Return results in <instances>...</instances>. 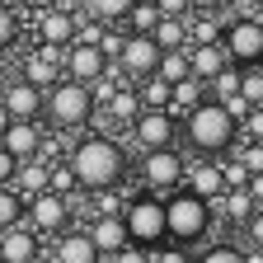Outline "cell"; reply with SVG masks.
Returning <instances> with one entry per match:
<instances>
[{"label": "cell", "mask_w": 263, "mask_h": 263, "mask_svg": "<svg viewBox=\"0 0 263 263\" xmlns=\"http://www.w3.org/2000/svg\"><path fill=\"white\" fill-rule=\"evenodd\" d=\"M183 137H188L193 151H202V155H221V151L235 146L240 122L226 113L221 99H197V104L183 113Z\"/></svg>", "instance_id": "obj_1"}, {"label": "cell", "mask_w": 263, "mask_h": 263, "mask_svg": "<svg viewBox=\"0 0 263 263\" xmlns=\"http://www.w3.org/2000/svg\"><path fill=\"white\" fill-rule=\"evenodd\" d=\"M0 263H38V230L33 226L0 230Z\"/></svg>", "instance_id": "obj_15"}, {"label": "cell", "mask_w": 263, "mask_h": 263, "mask_svg": "<svg viewBox=\"0 0 263 263\" xmlns=\"http://www.w3.org/2000/svg\"><path fill=\"white\" fill-rule=\"evenodd\" d=\"M52 258L57 263H99V249H94L89 235H61L57 249H52Z\"/></svg>", "instance_id": "obj_21"}, {"label": "cell", "mask_w": 263, "mask_h": 263, "mask_svg": "<svg viewBox=\"0 0 263 263\" xmlns=\"http://www.w3.org/2000/svg\"><path fill=\"white\" fill-rule=\"evenodd\" d=\"M155 10L160 14H188L193 5H188V0H155Z\"/></svg>", "instance_id": "obj_44"}, {"label": "cell", "mask_w": 263, "mask_h": 263, "mask_svg": "<svg viewBox=\"0 0 263 263\" xmlns=\"http://www.w3.org/2000/svg\"><path fill=\"white\" fill-rule=\"evenodd\" d=\"M19 188L33 197V193H43L47 188V170H43V164H28V170H19Z\"/></svg>", "instance_id": "obj_35"}, {"label": "cell", "mask_w": 263, "mask_h": 263, "mask_svg": "<svg viewBox=\"0 0 263 263\" xmlns=\"http://www.w3.org/2000/svg\"><path fill=\"white\" fill-rule=\"evenodd\" d=\"M61 57H66V47H47V43H38V52L24 61V80H33L38 89L57 85V80H61Z\"/></svg>", "instance_id": "obj_16"}, {"label": "cell", "mask_w": 263, "mask_h": 263, "mask_svg": "<svg viewBox=\"0 0 263 263\" xmlns=\"http://www.w3.org/2000/svg\"><path fill=\"white\" fill-rule=\"evenodd\" d=\"M113 61H118V71H122V76H132V80H146V76H155L160 43L151 38V33H127Z\"/></svg>", "instance_id": "obj_7"}, {"label": "cell", "mask_w": 263, "mask_h": 263, "mask_svg": "<svg viewBox=\"0 0 263 263\" xmlns=\"http://www.w3.org/2000/svg\"><path fill=\"white\" fill-rule=\"evenodd\" d=\"M132 137H137L146 151L170 146L174 141V118H170V108H141L137 122H132Z\"/></svg>", "instance_id": "obj_12"}, {"label": "cell", "mask_w": 263, "mask_h": 263, "mask_svg": "<svg viewBox=\"0 0 263 263\" xmlns=\"http://www.w3.org/2000/svg\"><path fill=\"white\" fill-rule=\"evenodd\" d=\"M254 5H258V10H263V0H254Z\"/></svg>", "instance_id": "obj_51"}, {"label": "cell", "mask_w": 263, "mask_h": 263, "mask_svg": "<svg viewBox=\"0 0 263 263\" xmlns=\"http://www.w3.org/2000/svg\"><path fill=\"white\" fill-rule=\"evenodd\" d=\"M24 216H28V226L38 230V235H52V230L66 226V216H71V202H66L61 193L43 188V193H33L28 202H24Z\"/></svg>", "instance_id": "obj_9"}, {"label": "cell", "mask_w": 263, "mask_h": 263, "mask_svg": "<svg viewBox=\"0 0 263 263\" xmlns=\"http://www.w3.org/2000/svg\"><path fill=\"white\" fill-rule=\"evenodd\" d=\"M235 160L245 164L249 174H263V141H245V137H235Z\"/></svg>", "instance_id": "obj_30"}, {"label": "cell", "mask_w": 263, "mask_h": 263, "mask_svg": "<svg viewBox=\"0 0 263 263\" xmlns=\"http://www.w3.org/2000/svg\"><path fill=\"white\" fill-rule=\"evenodd\" d=\"M108 263H151V249H146V245H132V240H127L122 249H113V254H108Z\"/></svg>", "instance_id": "obj_36"}, {"label": "cell", "mask_w": 263, "mask_h": 263, "mask_svg": "<svg viewBox=\"0 0 263 263\" xmlns=\"http://www.w3.org/2000/svg\"><path fill=\"white\" fill-rule=\"evenodd\" d=\"M89 240H94L99 258H108L113 249H122V245H127V226H122V216H99L94 230H89Z\"/></svg>", "instance_id": "obj_18"}, {"label": "cell", "mask_w": 263, "mask_h": 263, "mask_svg": "<svg viewBox=\"0 0 263 263\" xmlns=\"http://www.w3.org/2000/svg\"><path fill=\"white\" fill-rule=\"evenodd\" d=\"M94 216H122V202L113 188H94Z\"/></svg>", "instance_id": "obj_34"}, {"label": "cell", "mask_w": 263, "mask_h": 263, "mask_svg": "<svg viewBox=\"0 0 263 263\" xmlns=\"http://www.w3.org/2000/svg\"><path fill=\"white\" fill-rule=\"evenodd\" d=\"M104 71H108V57L99 52L94 43H71V47H66V57H61V76H71V80H80V85H94Z\"/></svg>", "instance_id": "obj_10"}, {"label": "cell", "mask_w": 263, "mask_h": 263, "mask_svg": "<svg viewBox=\"0 0 263 263\" xmlns=\"http://www.w3.org/2000/svg\"><path fill=\"white\" fill-rule=\"evenodd\" d=\"M188 5H193V10H221L226 0H188Z\"/></svg>", "instance_id": "obj_46"}, {"label": "cell", "mask_w": 263, "mask_h": 263, "mask_svg": "<svg viewBox=\"0 0 263 263\" xmlns=\"http://www.w3.org/2000/svg\"><path fill=\"white\" fill-rule=\"evenodd\" d=\"M254 66H258V71H263V57H258V61H254Z\"/></svg>", "instance_id": "obj_50"}, {"label": "cell", "mask_w": 263, "mask_h": 263, "mask_svg": "<svg viewBox=\"0 0 263 263\" xmlns=\"http://www.w3.org/2000/svg\"><path fill=\"white\" fill-rule=\"evenodd\" d=\"M137 113H141V94H137V89H113V94H108V118H113V122H127V127H132V122H137Z\"/></svg>", "instance_id": "obj_23"}, {"label": "cell", "mask_w": 263, "mask_h": 263, "mask_svg": "<svg viewBox=\"0 0 263 263\" xmlns=\"http://www.w3.org/2000/svg\"><path fill=\"white\" fill-rule=\"evenodd\" d=\"M221 104H226V113H230V118H235V122H240V118H245V113L254 108V104H249V99H245V94H226V99H221Z\"/></svg>", "instance_id": "obj_41"}, {"label": "cell", "mask_w": 263, "mask_h": 263, "mask_svg": "<svg viewBox=\"0 0 263 263\" xmlns=\"http://www.w3.org/2000/svg\"><path fill=\"white\" fill-rule=\"evenodd\" d=\"M254 207H258V202L249 197V188H226V193H221V216H226V221H249Z\"/></svg>", "instance_id": "obj_24"}, {"label": "cell", "mask_w": 263, "mask_h": 263, "mask_svg": "<svg viewBox=\"0 0 263 263\" xmlns=\"http://www.w3.org/2000/svg\"><path fill=\"white\" fill-rule=\"evenodd\" d=\"M14 174H19V160H14V155H10L5 146H0V183H10Z\"/></svg>", "instance_id": "obj_42"}, {"label": "cell", "mask_w": 263, "mask_h": 263, "mask_svg": "<svg viewBox=\"0 0 263 263\" xmlns=\"http://www.w3.org/2000/svg\"><path fill=\"white\" fill-rule=\"evenodd\" d=\"M0 104H5L10 118H24V122H38L43 113V89L33 85V80H10V85H0Z\"/></svg>", "instance_id": "obj_11"}, {"label": "cell", "mask_w": 263, "mask_h": 263, "mask_svg": "<svg viewBox=\"0 0 263 263\" xmlns=\"http://www.w3.org/2000/svg\"><path fill=\"white\" fill-rule=\"evenodd\" d=\"M0 146H5L19 164L24 160H33L43 151V132H38V122H24V118H10V127L0 132Z\"/></svg>", "instance_id": "obj_14"}, {"label": "cell", "mask_w": 263, "mask_h": 263, "mask_svg": "<svg viewBox=\"0 0 263 263\" xmlns=\"http://www.w3.org/2000/svg\"><path fill=\"white\" fill-rule=\"evenodd\" d=\"M71 174H76V183L80 188H118L122 183V174H127V155L108 141V137H85L76 151H71Z\"/></svg>", "instance_id": "obj_2"}, {"label": "cell", "mask_w": 263, "mask_h": 263, "mask_svg": "<svg viewBox=\"0 0 263 263\" xmlns=\"http://www.w3.org/2000/svg\"><path fill=\"white\" fill-rule=\"evenodd\" d=\"M151 38L160 43V52L188 47V14H160V24L151 28Z\"/></svg>", "instance_id": "obj_20"}, {"label": "cell", "mask_w": 263, "mask_h": 263, "mask_svg": "<svg viewBox=\"0 0 263 263\" xmlns=\"http://www.w3.org/2000/svg\"><path fill=\"white\" fill-rule=\"evenodd\" d=\"M221 179H226V188H245L249 183V170H245L240 160H226L221 164Z\"/></svg>", "instance_id": "obj_38"}, {"label": "cell", "mask_w": 263, "mask_h": 263, "mask_svg": "<svg viewBox=\"0 0 263 263\" xmlns=\"http://www.w3.org/2000/svg\"><path fill=\"white\" fill-rule=\"evenodd\" d=\"M221 66H230V52H226L221 38H216V43H188V71H193L197 80H212Z\"/></svg>", "instance_id": "obj_17"}, {"label": "cell", "mask_w": 263, "mask_h": 263, "mask_svg": "<svg viewBox=\"0 0 263 263\" xmlns=\"http://www.w3.org/2000/svg\"><path fill=\"white\" fill-rule=\"evenodd\" d=\"M245 188H249V197H254V202L263 207V174H249V183H245Z\"/></svg>", "instance_id": "obj_45"}, {"label": "cell", "mask_w": 263, "mask_h": 263, "mask_svg": "<svg viewBox=\"0 0 263 263\" xmlns=\"http://www.w3.org/2000/svg\"><path fill=\"white\" fill-rule=\"evenodd\" d=\"M240 94L249 104H263V71L258 66H240Z\"/></svg>", "instance_id": "obj_31"}, {"label": "cell", "mask_w": 263, "mask_h": 263, "mask_svg": "<svg viewBox=\"0 0 263 263\" xmlns=\"http://www.w3.org/2000/svg\"><path fill=\"white\" fill-rule=\"evenodd\" d=\"M137 94H141V108H170V80L160 76H146Z\"/></svg>", "instance_id": "obj_27"}, {"label": "cell", "mask_w": 263, "mask_h": 263, "mask_svg": "<svg viewBox=\"0 0 263 263\" xmlns=\"http://www.w3.org/2000/svg\"><path fill=\"white\" fill-rule=\"evenodd\" d=\"M197 99H207V80H197V76H183V80H174L170 85V108H193Z\"/></svg>", "instance_id": "obj_22"}, {"label": "cell", "mask_w": 263, "mask_h": 263, "mask_svg": "<svg viewBox=\"0 0 263 263\" xmlns=\"http://www.w3.org/2000/svg\"><path fill=\"white\" fill-rule=\"evenodd\" d=\"M122 226H127V240L132 245H146V249H155L164 235H170V230H164V202L151 197V193L122 207Z\"/></svg>", "instance_id": "obj_5"}, {"label": "cell", "mask_w": 263, "mask_h": 263, "mask_svg": "<svg viewBox=\"0 0 263 263\" xmlns=\"http://www.w3.org/2000/svg\"><path fill=\"white\" fill-rule=\"evenodd\" d=\"M10 127V113H5V104H0V132H5Z\"/></svg>", "instance_id": "obj_48"}, {"label": "cell", "mask_w": 263, "mask_h": 263, "mask_svg": "<svg viewBox=\"0 0 263 263\" xmlns=\"http://www.w3.org/2000/svg\"><path fill=\"white\" fill-rule=\"evenodd\" d=\"M28 5H33V10H52L57 0H28Z\"/></svg>", "instance_id": "obj_47"}, {"label": "cell", "mask_w": 263, "mask_h": 263, "mask_svg": "<svg viewBox=\"0 0 263 263\" xmlns=\"http://www.w3.org/2000/svg\"><path fill=\"white\" fill-rule=\"evenodd\" d=\"M14 33H19V19H14V10L5 5V0H0V52L14 43Z\"/></svg>", "instance_id": "obj_37"}, {"label": "cell", "mask_w": 263, "mask_h": 263, "mask_svg": "<svg viewBox=\"0 0 263 263\" xmlns=\"http://www.w3.org/2000/svg\"><path fill=\"white\" fill-rule=\"evenodd\" d=\"M212 85V99H226V94H240V66L230 61V66H221V71L207 80Z\"/></svg>", "instance_id": "obj_29"}, {"label": "cell", "mask_w": 263, "mask_h": 263, "mask_svg": "<svg viewBox=\"0 0 263 263\" xmlns=\"http://www.w3.org/2000/svg\"><path fill=\"white\" fill-rule=\"evenodd\" d=\"M151 263H188L183 249H151Z\"/></svg>", "instance_id": "obj_43"}, {"label": "cell", "mask_w": 263, "mask_h": 263, "mask_svg": "<svg viewBox=\"0 0 263 263\" xmlns=\"http://www.w3.org/2000/svg\"><path fill=\"white\" fill-rule=\"evenodd\" d=\"M94 108H99L94 89L80 85V80H71V76H61L57 85L43 89V113H47L57 127H85V122L94 118Z\"/></svg>", "instance_id": "obj_3"}, {"label": "cell", "mask_w": 263, "mask_h": 263, "mask_svg": "<svg viewBox=\"0 0 263 263\" xmlns=\"http://www.w3.org/2000/svg\"><path fill=\"white\" fill-rule=\"evenodd\" d=\"M57 5H66V10H76V5H85V0H57Z\"/></svg>", "instance_id": "obj_49"}, {"label": "cell", "mask_w": 263, "mask_h": 263, "mask_svg": "<svg viewBox=\"0 0 263 263\" xmlns=\"http://www.w3.org/2000/svg\"><path fill=\"white\" fill-rule=\"evenodd\" d=\"M197 263H249V254H245V249H235V245H216V249H207Z\"/></svg>", "instance_id": "obj_33"}, {"label": "cell", "mask_w": 263, "mask_h": 263, "mask_svg": "<svg viewBox=\"0 0 263 263\" xmlns=\"http://www.w3.org/2000/svg\"><path fill=\"white\" fill-rule=\"evenodd\" d=\"M183 179H188V193L207 197V202H216V197L226 193V179H221V164H197V170H188Z\"/></svg>", "instance_id": "obj_19"}, {"label": "cell", "mask_w": 263, "mask_h": 263, "mask_svg": "<svg viewBox=\"0 0 263 263\" xmlns=\"http://www.w3.org/2000/svg\"><path fill=\"white\" fill-rule=\"evenodd\" d=\"M76 10H66V5H52V10H38V43L47 47H71L76 43Z\"/></svg>", "instance_id": "obj_13"}, {"label": "cell", "mask_w": 263, "mask_h": 263, "mask_svg": "<svg viewBox=\"0 0 263 263\" xmlns=\"http://www.w3.org/2000/svg\"><path fill=\"white\" fill-rule=\"evenodd\" d=\"M221 43L235 66H254L263 57V14H240L221 28Z\"/></svg>", "instance_id": "obj_6"}, {"label": "cell", "mask_w": 263, "mask_h": 263, "mask_svg": "<svg viewBox=\"0 0 263 263\" xmlns=\"http://www.w3.org/2000/svg\"><path fill=\"white\" fill-rule=\"evenodd\" d=\"M245 230H249V245L263 254V207H254L249 212V221H245Z\"/></svg>", "instance_id": "obj_39"}, {"label": "cell", "mask_w": 263, "mask_h": 263, "mask_svg": "<svg viewBox=\"0 0 263 263\" xmlns=\"http://www.w3.org/2000/svg\"><path fill=\"white\" fill-rule=\"evenodd\" d=\"M85 5H89V14H94L99 24H122L127 10L137 5V0H85Z\"/></svg>", "instance_id": "obj_26"}, {"label": "cell", "mask_w": 263, "mask_h": 263, "mask_svg": "<svg viewBox=\"0 0 263 263\" xmlns=\"http://www.w3.org/2000/svg\"><path fill=\"white\" fill-rule=\"evenodd\" d=\"M127 33H151L155 24H160V10H155V0H137V5L127 10Z\"/></svg>", "instance_id": "obj_25"}, {"label": "cell", "mask_w": 263, "mask_h": 263, "mask_svg": "<svg viewBox=\"0 0 263 263\" xmlns=\"http://www.w3.org/2000/svg\"><path fill=\"white\" fill-rule=\"evenodd\" d=\"M183 174H188V170H183V155H179L174 146L146 151V160H141V179H146L151 193H160V188H179Z\"/></svg>", "instance_id": "obj_8"}, {"label": "cell", "mask_w": 263, "mask_h": 263, "mask_svg": "<svg viewBox=\"0 0 263 263\" xmlns=\"http://www.w3.org/2000/svg\"><path fill=\"white\" fill-rule=\"evenodd\" d=\"M47 188L52 193H61V197H71L80 183H76V174H71V164H57V170H47Z\"/></svg>", "instance_id": "obj_32"}, {"label": "cell", "mask_w": 263, "mask_h": 263, "mask_svg": "<svg viewBox=\"0 0 263 263\" xmlns=\"http://www.w3.org/2000/svg\"><path fill=\"white\" fill-rule=\"evenodd\" d=\"M164 230H170V240H179V245L202 240L212 230V202L188 193V188H179L170 202H164Z\"/></svg>", "instance_id": "obj_4"}, {"label": "cell", "mask_w": 263, "mask_h": 263, "mask_svg": "<svg viewBox=\"0 0 263 263\" xmlns=\"http://www.w3.org/2000/svg\"><path fill=\"white\" fill-rule=\"evenodd\" d=\"M122 38H127V33H113V28H99V52H104V57H118V47H122Z\"/></svg>", "instance_id": "obj_40"}, {"label": "cell", "mask_w": 263, "mask_h": 263, "mask_svg": "<svg viewBox=\"0 0 263 263\" xmlns=\"http://www.w3.org/2000/svg\"><path fill=\"white\" fill-rule=\"evenodd\" d=\"M19 221H24V197H19L14 188L0 183V230H10V226H19Z\"/></svg>", "instance_id": "obj_28"}]
</instances>
